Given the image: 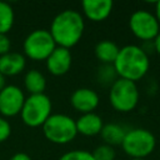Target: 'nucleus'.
I'll use <instances>...</instances> for the list:
<instances>
[{
    "instance_id": "f257e3e1",
    "label": "nucleus",
    "mask_w": 160,
    "mask_h": 160,
    "mask_svg": "<svg viewBox=\"0 0 160 160\" xmlns=\"http://www.w3.org/2000/svg\"><path fill=\"white\" fill-rule=\"evenodd\" d=\"M85 21L82 15L74 9H65L55 15L50 24V34L56 46L70 49L82 38Z\"/></svg>"
},
{
    "instance_id": "f03ea898",
    "label": "nucleus",
    "mask_w": 160,
    "mask_h": 160,
    "mask_svg": "<svg viewBox=\"0 0 160 160\" xmlns=\"http://www.w3.org/2000/svg\"><path fill=\"white\" fill-rule=\"evenodd\" d=\"M112 65L118 78L136 82L141 80L149 71V54L141 46L129 44L120 48L118 58Z\"/></svg>"
},
{
    "instance_id": "7ed1b4c3",
    "label": "nucleus",
    "mask_w": 160,
    "mask_h": 160,
    "mask_svg": "<svg viewBox=\"0 0 160 160\" xmlns=\"http://www.w3.org/2000/svg\"><path fill=\"white\" fill-rule=\"evenodd\" d=\"M140 100V92L136 82L118 78L110 86L109 101L114 110L119 112L132 111Z\"/></svg>"
},
{
    "instance_id": "20e7f679",
    "label": "nucleus",
    "mask_w": 160,
    "mask_h": 160,
    "mask_svg": "<svg viewBox=\"0 0 160 160\" xmlns=\"http://www.w3.org/2000/svg\"><path fill=\"white\" fill-rule=\"evenodd\" d=\"M41 128L44 136L59 145L72 141L78 135L75 120L66 114H51Z\"/></svg>"
},
{
    "instance_id": "39448f33",
    "label": "nucleus",
    "mask_w": 160,
    "mask_h": 160,
    "mask_svg": "<svg viewBox=\"0 0 160 160\" xmlns=\"http://www.w3.org/2000/svg\"><path fill=\"white\" fill-rule=\"evenodd\" d=\"M156 146L155 135L144 128L129 129L121 142V148L131 159H145Z\"/></svg>"
},
{
    "instance_id": "423d86ee",
    "label": "nucleus",
    "mask_w": 160,
    "mask_h": 160,
    "mask_svg": "<svg viewBox=\"0 0 160 160\" xmlns=\"http://www.w3.org/2000/svg\"><path fill=\"white\" fill-rule=\"evenodd\" d=\"M52 104L50 98L44 94H35L26 96L20 116L25 125L30 128L42 126L44 122L52 114Z\"/></svg>"
},
{
    "instance_id": "0eeeda50",
    "label": "nucleus",
    "mask_w": 160,
    "mask_h": 160,
    "mask_svg": "<svg viewBox=\"0 0 160 160\" xmlns=\"http://www.w3.org/2000/svg\"><path fill=\"white\" fill-rule=\"evenodd\" d=\"M56 44L46 29H35L26 35L22 42V50L25 58L35 61L46 60L49 55L55 50Z\"/></svg>"
},
{
    "instance_id": "6e6552de",
    "label": "nucleus",
    "mask_w": 160,
    "mask_h": 160,
    "mask_svg": "<svg viewBox=\"0 0 160 160\" xmlns=\"http://www.w3.org/2000/svg\"><path fill=\"white\" fill-rule=\"evenodd\" d=\"M129 28L135 38L141 41H154L160 32V24L154 12L148 10H136L130 15Z\"/></svg>"
},
{
    "instance_id": "1a4fd4ad",
    "label": "nucleus",
    "mask_w": 160,
    "mask_h": 160,
    "mask_svg": "<svg viewBox=\"0 0 160 160\" xmlns=\"http://www.w3.org/2000/svg\"><path fill=\"white\" fill-rule=\"evenodd\" d=\"M26 96L24 91L14 84L6 85L0 91V114L2 118H12L21 112Z\"/></svg>"
},
{
    "instance_id": "9d476101",
    "label": "nucleus",
    "mask_w": 160,
    "mask_h": 160,
    "mask_svg": "<svg viewBox=\"0 0 160 160\" xmlns=\"http://www.w3.org/2000/svg\"><path fill=\"white\" fill-rule=\"evenodd\" d=\"M99 102L100 98L98 92L89 88H79L74 90L70 96L71 106L80 114L94 112V110L99 106Z\"/></svg>"
},
{
    "instance_id": "9b49d317",
    "label": "nucleus",
    "mask_w": 160,
    "mask_h": 160,
    "mask_svg": "<svg viewBox=\"0 0 160 160\" xmlns=\"http://www.w3.org/2000/svg\"><path fill=\"white\" fill-rule=\"evenodd\" d=\"M71 64H72V55L70 52V49L61 46H56L55 50L45 60L48 71L54 76L65 75L70 70Z\"/></svg>"
},
{
    "instance_id": "f8f14e48",
    "label": "nucleus",
    "mask_w": 160,
    "mask_h": 160,
    "mask_svg": "<svg viewBox=\"0 0 160 160\" xmlns=\"http://www.w3.org/2000/svg\"><path fill=\"white\" fill-rule=\"evenodd\" d=\"M112 6L114 4L111 0H84L81 2L85 16L95 22L108 19L112 11Z\"/></svg>"
},
{
    "instance_id": "ddd939ff",
    "label": "nucleus",
    "mask_w": 160,
    "mask_h": 160,
    "mask_svg": "<svg viewBox=\"0 0 160 160\" xmlns=\"http://www.w3.org/2000/svg\"><path fill=\"white\" fill-rule=\"evenodd\" d=\"M76 130L78 134L84 136H95L99 135L104 128V121L100 115L96 112L81 114L76 120Z\"/></svg>"
},
{
    "instance_id": "4468645a",
    "label": "nucleus",
    "mask_w": 160,
    "mask_h": 160,
    "mask_svg": "<svg viewBox=\"0 0 160 160\" xmlns=\"http://www.w3.org/2000/svg\"><path fill=\"white\" fill-rule=\"evenodd\" d=\"M26 66V58L25 55L9 51L5 55L0 56V72L5 76H15L25 70Z\"/></svg>"
},
{
    "instance_id": "2eb2a0df",
    "label": "nucleus",
    "mask_w": 160,
    "mask_h": 160,
    "mask_svg": "<svg viewBox=\"0 0 160 160\" xmlns=\"http://www.w3.org/2000/svg\"><path fill=\"white\" fill-rule=\"evenodd\" d=\"M120 48L111 40H101L95 45L94 52L96 59L104 65H112L118 58Z\"/></svg>"
},
{
    "instance_id": "dca6fc26",
    "label": "nucleus",
    "mask_w": 160,
    "mask_h": 160,
    "mask_svg": "<svg viewBox=\"0 0 160 160\" xmlns=\"http://www.w3.org/2000/svg\"><path fill=\"white\" fill-rule=\"evenodd\" d=\"M24 86L29 95L44 94L46 89V79L44 74L36 69L28 70L24 76Z\"/></svg>"
},
{
    "instance_id": "f3484780",
    "label": "nucleus",
    "mask_w": 160,
    "mask_h": 160,
    "mask_svg": "<svg viewBox=\"0 0 160 160\" xmlns=\"http://www.w3.org/2000/svg\"><path fill=\"white\" fill-rule=\"evenodd\" d=\"M126 131L128 129H125L122 125L116 122H109V124H104V128L100 135H101V139L104 140V144L114 148L116 145H121Z\"/></svg>"
},
{
    "instance_id": "a211bd4d",
    "label": "nucleus",
    "mask_w": 160,
    "mask_h": 160,
    "mask_svg": "<svg viewBox=\"0 0 160 160\" xmlns=\"http://www.w3.org/2000/svg\"><path fill=\"white\" fill-rule=\"evenodd\" d=\"M15 21L12 6L6 1H0V34H8Z\"/></svg>"
},
{
    "instance_id": "6ab92c4d",
    "label": "nucleus",
    "mask_w": 160,
    "mask_h": 160,
    "mask_svg": "<svg viewBox=\"0 0 160 160\" xmlns=\"http://www.w3.org/2000/svg\"><path fill=\"white\" fill-rule=\"evenodd\" d=\"M118 79V74L114 69V65H101L98 70V80L104 85H110Z\"/></svg>"
},
{
    "instance_id": "aec40b11",
    "label": "nucleus",
    "mask_w": 160,
    "mask_h": 160,
    "mask_svg": "<svg viewBox=\"0 0 160 160\" xmlns=\"http://www.w3.org/2000/svg\"><path fill=\"white\" fill-rule=\"evenodd\" d=\"M91 154L95 160H115V156H116L115 149L106 144H101L96 146Z\"/></svg>"
},
{
    "instance_id": "412c9836",
    "label": "nucleus",
    "mask_w": 160,
    "mask_h": 160,
    "mask_svg": "<svg viewBox=\"0 0 160 160\" xmlns=\"http://www.w3.org/2000/svg\"><path fill=\"white\" fill-rule=\"evenodd\" d=\"M58 160H95V159L90 151L84 149H76L62 154Z\"/></svg>"
},
{
    "instance_id": "4be33fe9",
    "label": "nucleus",
    "mask_w": 160,
    "mask_h": 160,
    "mask_svg": "<svg viewBox=\"0 0 160 160\" xmlns=\"http://www.w3.org/2000/svg\"><path fill=\"white\" fill-rule=\"evenodd\" d=\"M10 135H11V125H10V122L5 118L0 116V144L6 141Z\"/></svg>"
},
{
    "instance_id": "5701e85b",
    "label": "nucleus",
    "mask_w": 160,
    "mask_h": 160,
    "mask_svg": "<svg viewBox=\"0 0 160 160\" xmlns=\"http://www.w3.org/2000/svg\"><path fill=\"white\" fill-rule=\"evenodd\" d=\"M10 49H11V41L8 34H0V56L8 54Z\"/></svg>"
},
{
    "instance_id": "b1692460",
    "label": "nucleus",
    "mask_w": 160,
    "mask_h": 160,
    "mask_svg": "<svg viewBox=\"0 0 160 160\" xmlns=\"http://www.w3.org/2000/svg\"><path fill=\"white\" fill-rule=\"evenodd\" d=\"M9 160H32L30 155H28L26 152H16L14 154Z\"/></svg>"
},
{
    "instance_id": "393cba45",
    "label": "nucleus",
    "mask_w": 160,
    "mask_h": 160,
    "mask_svg": "<svg viewBox=\"0 0 160 160\" xmlns=\"http://www.w3.org/2000/svg\"><path fill=\"white\" fill-rule=\"evenodd\" d=\"M152 45H154V50L158 52V55L160 56V32L158 34V36L154 39L152 41Z\"/></svg>"
},
{
    "instance_id": "a878e982",
    "label": "nucleus",
    "mask_w": 160,
    "mask_h": 160,
    "mask_svg": "<svg viewBox=\"0 0 160 160\" xmlns=\"http://www.w3.org/2000/svg\"><path fill=\"white\" fill-rule=\"evenodd\" d=\"M6 86V76L0 72V91Z\"/></svg>"
},
{
    "instance_id": "bb28decb",
    "label": "nucleus",
    "mask_w": 160,
    "mask_h": 160,
    "mask_svg": "<svg viewBox=\"0 0 160 160\" xmlns=\"http://www.w3.org/2000/svg\"><path fill=\"white\" fill-rule=\"evenodd\" d=\"M155 16H156V19H158V21H159V24H160V1H158L156 4H155Z\"/></svg>"
},
{
    "instance_id": "cd10ccee",
    "label": "nucleus",
    "mask_w": 160,
    "mask_h": 160,
    "mask_svg": "<svg viewBox=\"0 0 160 160\" xmlns=\"http://www.w3.org/2000/svg\"><path fill=\"white\" fill-rule=\"evenodd\" d=\"M131 160H145V159H131Z\"/></svg>"
}]
</instances>
